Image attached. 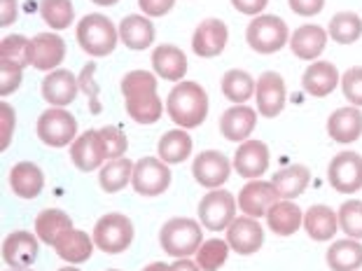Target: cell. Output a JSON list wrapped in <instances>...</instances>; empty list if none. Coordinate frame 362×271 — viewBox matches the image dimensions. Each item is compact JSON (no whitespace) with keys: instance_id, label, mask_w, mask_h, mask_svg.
<instances>
[{"instance_id":"1","label":"cell","mask_w":362,"mask_h":271,"mask_svg":"<svg viewBox=\"0 0 362 271\" xmlns=\"http://www.w3.org/2000/svg\"><path fill=\"white\" fill-rule=\"evenodd\" d=\"M159 80L150 71H131L122 77L124 108L138 124H155L161 120L164 103L157 94Z\"/></svg>"},{"instance_id":"2","label":"cell","mask_w":362,"mask_h":271,"mask_svg":"<svg viewBox=\"0 0 362 271\" xmlns=\"http://www.w3.org/2000/svg\"><path fill=\"white\" fill-rule=\"evenodd\" d=\"M166 113L178 127L197 129L202 127L208 115V96L202 84L182 80L168 91Z\"/></svg>"},{"instance_id":"3","label":"cell","mask_w":362,"mask_h":271,"mask_svg":"<svg viewBox=\"0 0 362 271\" xmlns=\"http://www.w3.org/2000/svg\"><path fill=\"white\" fill-rule=\"evenodd\" d=\"M159 243L164 248V253L173 255V258H189V255H197V250L202 248L204 229L192 218H173L161 227Z\"/></svg>"},{"instance_id":"4","label":"cell","mask_w":362,"mask_h":271,"mask_svg":"<svg viewBox=\"0 0 362 271\" xmlns=\"http://www.w3.org/2000/svg\"><path fill=\"white\" fill-rule=\"evenodd\" d=\"M119 30L105 14H87L78 24V42L89 57H107L117 47Z\"/></svg>"},{"instance_id":"5","label":"cell","mask_w":362,"mask_h":271,"mask_svg":"<svg viewBox=\"0 0 362 271\" xmlns=\"http://www.w3.org/2000/svg\"><path fill=\"white\" fill-rule=\"evenodd\" d=\"M245 40L259 54H276L290 45V28L276 14H259L248 24Z\"/></svg>"},{"instance_id":"6","label":"cell","mask_w":362,"mask_h":271,"mask_svg":"<svg viewBox=\"0 0 362 271\" xmlns=\"http://www.w3.org/2000/svg\"><path fill=\"white\" fill-rule=\"evenodd\" d=\"M94 243L107 255H119L134 243V222L122 213H107L94 227Z\"/></svg>"},{"instance_id":"7","label":"cell","mask_w":362,"mask_h":271,"mask_svg":"<svg viewBox=\"0 0 362 271\" xmlns=\"http://www.w3.org/2000/svg\"><path fill=\"white\" fill-rule=\"evenodd\" d=\"M37 138L49 148H66L75 143L78 136V120L64 108H49L37 117Z\"/></svg>"},{"instance_id":"8","label":"cell","mask_w":362,"mask_h":271,"mask_svg":"<svg viewBox=\"0 0 362 271\" xmlns=\"http://www.w3.org/2000/svg\"><path fill=\"white\" fill-rule=\"evenodd\" d=\"M199 220L206 229L222 231L236 220V199L225 190H211L199 201Z\"/></svg>"},{"instance_id":"9","label":"cell","mask_w":362,"mask_h":271,"mask_svg":"<svg viewBox=\"0 0 362 271\" xmlns=\"http://www.w3.org/2000/svg\"><path fill=\"white\" fill-rule=\"evenodd\" d=\"M134 190L141 197H159L171 185V168L159 157H143L134 168Z\"/></svg>"},{"instance_id":"10","label":"cell","mask_w":362,"mask_h":271,"mask_svg":"<svg viewBox=\"0 0 362 271\" xmlns=\"http://www.w3.org/2000/svg\"><path fill=\"white\" fill-rule=\"evenodd\" d=\"M327 180L341 195H353L362 190V157L358 152H339L329 161Z\"/></svg>"},{"instance_id":"11","label":"cell","mask_w":362,"mask_h":271,"mask_svg":"<svg viewBox=\"0 0 362 271\" xmlns=\"http://www.w3.org/2000/svg\"><path fill=\"white\" fill-rule=\"evenodd\" d=\"M192 173H194L197 183L202 185V188L218 190L229 180V175H232V164H229V159L222 152L204 150L202 154H197L194 164H192Z\"/></svg>"},{"instance_id":"12","label":"cell","mask_w":362,"mask_h":271,"mask_svg":"<svg viewBox=\"0 0 362 271\" xmlns=\"http://www.w3.org/2000/svg\"><path fill=\"white\" fill-rule=\"evenodd\" d=\"M40 255V238L30 231H12L3 241V260L12 269H28Z\"/></svg>"},{"instance_id":"13","label":"cell","mask_w":362,"mask_h":271,"mask_svg":"<svg viewBox=\"0 0 362 271\" xmlns=\"http://www.w3.org/2000/svg\"><path fill=\"white\" fill-rule=\"evenodd\" d=\"M107 159L105 145L101 138V131H84L82 136L75 138V143L71 145V161L84 173H91L96 168L103 166V161Z\"/></svg>"},{"instance_id":"14","label":"cell","mask_w":362,"mask_h":271,"mask_svg":"<svg viewBox=\"0 0 362 271\" xmlns=\"http://www.w3.org/2000/svg\"><path fill=\"white\" fill-rule=\"evenodd\" d=\"M227 243L238 255H255L264 243V229L257 218L241 215L227 227Z\"/></svg>"},{"instance_id":"15","label":"cell","mask_w":362,"mask_h":271,"mask_svg":"<svg viewBox=\"0 0 362 271\" xmlns=\"http://www.w3.org/2000/svg\"><path fill=\"white\" fill-rule=\"evenodd\" d=\"M227 40H229V30L225 21L204 19L202 24L197 26L194 35H192V50H194L197 57L213 59L225 52Z\"/></svg>"},{"instance_id":"16","label":"cell","mask_w":362,"mask_h":271,"mask_svg":"<svg viewBox=\"0 0 362 271\" xmlns=\"http://www.w3.org/2000/svg\"><path fill=\"white\" fill-rule=\"evenodd\" d=\"M285 98H288V89H285V80L274 71L262 73L255 89L257 110L262 117H276L285 108Z\"/></svg>"},{"instance_id":"17","label":"cell","mask_w":362,"mask_h":271,"mask_svg":"<svg viewBox=\"0 0 362 271\" xmlns=\"http://www.w3.org/2000/svg\"><path fill=\"white\" fill-rule=\"evenodd\" d=\"M279 192H276L274 183L264 180H250L248 185H243V190L238 192V208L243 211V215L250 218H262L269 213L276 201H279Z\"/></svg>"},{"instance_id":"18","label":"cell","mask_w":362,"mask_h":271,"mask_svg":"<svg viewBox=\"0 0 362 271\" xmlns=\"http://www.w3.org/2000/svg\"><path fill=\"white\" fill-rule=\"evenodd\" d=\"M234 168L241 178L257 180L269 168V148L262 141H243L234 152Z\"/></svg>"},{"instance_id":"19","label":"cell","mask_w":362,"mask_h":271,"mask_svg":"<svg viewBox=\"0 0 362 271\" xmlns=\"http://www.w3.org/2000/svg\"><path fill=\"white\" fill-rule=\"evenodd\" d=\"M80 80L71 71L57 68L42 80V98L47 100L52 108H66L71 105L75 96H78Z\"/></svg>"},{"instance_id":"20","label":"cell","mask_w":362,"mask_h":271,"mask_svg":"<svg viewBox=\"0 0 362 271\" xmlns=\"http://www.w3.org/2000/svg\"><path fill=\"white\" fill-rule=\"evenodd\" d=\"M339 82H341V75H339L337 66L329 64V61H313L302 75V89L315 98L329 96Z\"/></svg>"},{"instance_id":"21","label":"cell","mask_w":362,"mask_h":271,"mask_svg":"<svg viewBox=\"0 0 362 271\" xmlns=\"http://www.w3.org/2000/svg\"><path fill=\"white\" fill-rule=\"evenodd\" d=\"M327 134L337 143H356L362 136V113L360 108H339L327 120Z\"/></svg>"},{"instance_id":"22","label":"cell","mask_w":362,"mask_h":271,"mask_svg":"<svg viewBox=\"0 0 362 271\" xmlns=\"http://www.w3.org/2000/svg\"><path fill=\"white\" fill-rule=\"evenodd\" d=\"M325 45H327V30L315 24L299 26L295 33L290 35V50L302 61L318 59L320 54L325 52Z\"/></svg>"},{"instance_id":"23","label":"cell","mask_w":362,"mask_h":271,"mask_svg":"<svg viewBox=\"0 0 362 271\" xmlns=\"http://www.w3.org/2000/svg\"><path fill=\"white\" fill-rule=\"evenodd\" d=\"M33 68L37 71H57L66 59V40L57 33H37L33 40Z\"/></svg>"},{"instance_id":"24","label":"cell","mask_w":362,"mask_h":271,"mask_svg":"<svg viewBox=\"0 0 362 271\" xmlns=\"http://www.w3.org/2000/svg\"><path fill=\"white\" fill-rule=\"evenodd\" d=\"M152 68L161 80L182 82V77L187 75V57L175 45H159L152 52Z\"/></svg>"},{"instance_id":"25","label":"cell","mask_w":362,"mask_h":271,"mask_svg":"<svg viewBox=\"0 0 362 271\" xmlns=\"http://www.w3.org/2000/svg\"><path fill=\"white\" fill-rule=\"evenodd\" d=\"M255 124H257V115L252 108L234 105V108H229V110L222 113L220 131H222V136L229 138V141L243 143V141H248V136L252 134Z\"/></svg>"},{"instance_id":"26","label":"cell","mask_w":362,"mask_h":271,"mask_svg":"<svg viewBox=\"0 0 362 271\" xmlns=\"http://www.w3.org/2000/svg\"><path fill=\"white\" fill-rule=\"evenodd\" d=\"M119 40L134 52L148 50L155 42V24L143 14H129L119 24Z\"/></svg>"},{"instance_id":"27","label":"cell","mask_w":362,"mask_h":271,"mask_svg":"<svg viewBox=\"0 0 362 271\" xmlns=\"http://www.w3.org/2000/svg\"><path fill=\"white\" fill-rule=\"evenodd\" d=\"M12 192L21 199H35L45 188V173L42 168L33 161H19L10 171Z\"/></svg>"},{"instance_id":"28","label":"cell","mask_w":362,"mask_h":271,"mask_svg":"<svg viewBox=\"0 0 362 271\" xmlns=\"http://www.w3.org/2000/svg\"><path fill=\"white\" fill-rule=\"evenodd\" d=\"M267 224H269V229H272L274 234L292 236L304 224V215H302V211H299V206L295 204V201L279 199L272 208H269Z\"/></svg>"},{"instance_id":"29","label":"cell","mask_w":362,"mask_h":271,"mask_svg":"<svg viewBox=\"0 0 362 271\" xmlns=\"http://www.w3.org/2000/svg\"><path fill=\"white\" fill-rule=\"evenodd\" d=\"M304 229L313 241H329L341 227H339V215L332 208L325 204H315L304 215Z\"/></svg>"},{"instance_id":"30","label":"cell","mask_w":362,"mask_h":271,"mask_svg":"<svg viewBox=\"0 0 362 271\" xmlns=\"http://www.w3.org/2000/svg\"><path fill=\"white\" fill-rule=\"evenodd\" d=\"M94 246H96L94 238H91L87 231L71 229V231H66L57 243H54V250H57V255L61 260L71 262V265H82V262H87L91 258Z\"/></svg>"},{"instance_id":"31","label":"cell","mask_w":362,"mask_h":271,"mask_svg":"<svg viewBox=\"0 0 362 271\" xmlns=\"http://www.w3.org/2000/svg\"><path fill=\"white\" fill-rule=\"evenodd\" d=\"M274 188L279 192L281 199H297L302 197L306 188H309L311 183V171L302 164H292V166H285L281 168L279 173H274Z\"/></svg>"},{"instance_id":"32","label":"cell","mask_w":362,"mask_h":271,"mask_svg":"<svg viewBox=\"0 0 362 271\" xmlns=\"http://www.w3.org/2000/svg\"><path fill=\"white\" fill-rule=\"evenodd\" d=\"M73 229L71 215L59 211V208H45L42 213H37L35 218V234L42 243L54 246L66 231Z\"/></svg>"},{"instance_id":"33","label":"cell","mask_w":362,"mask_h":271,"mask_svg":"<svg viewBox=\"0 0 362 271\" xmlns=\"http://www.w3.org/2000/svg\"><path fill=\"white\" fill-rule=\"evenodd\" d=\"M327 265L332 271H358L362 267V243L358 238H341L327 248Z\"/></svg>"},{"instance_id":"34","label":"cell","mask_w":362,"mask_h":271,"mask_svg":"<svg viewBox=\"0 0 362 271\" xmlns=\"http://www.w3.org/2000/svg\"><path fill=\"white\" fill-rule=\"evenodd\" d=\"M157 152H159V159L166 161L168 166L182 164V161L192 154V136L182 129L166 131L157 145Z\"/></svg>"},{"instance_id":"35","label":"cell","mask_w":362,"mask_h":271,"mask_svg":"<svg viewBox=\"0 0 362 271\" xmlns=\"http://www.w3.org/2000/svg\"><path fill=\"white\" fill-rule=\"evenodd\" d=\"M134 168H136V164H131V159H127V157L110 159L101 168V173H98V183H101V188L105 192L115 195V192H122L131 180H134Z\"/></svg>"},{"instance_id":"36","label":"cell","mask_w":362,"mask_h":271,"mask_svg":"<svg viewBox=\"0 0 362 271\" xmlns=\"http://www.w3.org/2000/svg\"><path fill=\"white\" fill-rule=\"evenodd\" d=\"M255 89H257V82L252 80V75L245 71H238V68L225 73V77H222V94L236 105H245V100L255 96Z\"/></svg>"},{"instance_id":"37","label":"cell","mask_w":362,"mask_h":271,"mask_svg":"<svg viewBox=\"0 0 362 271\" xmlns=\"http://www.w3.org/2000/svg\"><path fill=\"white\" fill-rule=\"evenodd\" d=\"M327 33L332 40H337L339 45H351L360 40L362 35V19L356 12H339L329 19Z\"/></svg>"},{"instance_id":"38","label":"cell","mask_w":362,"mask_h":271,"mask_svg":"<svg viewBox=\"0 0 362 271\" xmlns=\"http://www.w3.org/2000/svg\"><path fill=\"white\" fill-rule=\"evenodd\" d=\"M0 61H10V64L19 68L33 66V42L19 33L3 38V42H0Z\"/></svg>"},{"instance_id":"39","label":"cell","mask_w":362,"mask_h":271,"mask_svg":"<svg viewBox=\"0 0 362 271\" xmlns=\"http://www.w3.org/2000/svg\"><path fill=\"white\" fill-rule=\"evenodd\" d=\"M40 17L54 30H66L73 24L75 10L71 0H40Z\"/></svg>"},{"instance_id":"40","label":"cell","mask_w":362,"mask_h":271,"mask_svg":"<svg viewBox=\"0 0 362 271\" xmlns=\"http://www.w3.org/2000/svg\"><path fill=\"white\" fill-rule=\"evenodd\" d=\"M229 243L222 241V238H208L206 243L197 250V265L204 271H218L229 258Z\"/></svg>"},{"instance_id":"41","label":"cell","mask_w":362,"mask_h":271,"mask_svg":"<svg viewBox=\"0 0 362 271\" xmlns=\"http://www.w3.org/2000/svg\"><path fill=\"white\" fill-rule=\"evenodd\" d=\"M339 227L349 238H362V201L360 199H351L344 201L341 208H339Z\"/></svg>"},{"instance_id":"42","label":"cell","mask_w":362,"mask_h":271,"mask_svg":"<svg viewBox=\"0 0 362 271\" xmlns=\"http://www.w3.org/2000/svg\"><path fill=\"white\" fill-rule=\"evenodd\" d=\"M341 91L349 103L362 108V66H353L341 75Z\"/></svg>"},{"instance_id":"43","label":"cell","mask_w":362,"mask_h":271,"mask_svg":"<svg viewBox=\"0 0 362 271\" xmlns=\"http://www.w3.org/2000/svg\"><path fill=\"white\" fill-rule=\"evenodd\" d=\"M98 131H101L107 159H122V157H124V152L129 148V141H127V136L122 134V129H117V127H103V129H98Z\"/></svg>"},{"instance_id":"44","label":"cell","mask_w":362,"mask_h":271,"mask_svg":"<svg viewBox=\"0 0 362 271\" xmlns=\"http://www.w3.org/2000/svg\"><path fill=\"white\" fill-rule=\"evenodd\" d=\"M21 80H24V68L10 61H0V96H10L14 89H19Z\"/></svg>"},{"instance_id":"45","label":"cell","mask_w":362,"mask_h":271,"mask_svg":"<svg viewBox=\"0 0 362 271\" xmlns=\"http://www.w3.org/2000/svg\"><path fill=\"white\" fill-rule=\"evenodd\" d=\"M0 120H3V143H0V150H7L14 131V108L10 103H5V100L0 103Z\"/></svg>"},{"instance_id":"46","label":"cell","mask_w":362,"mask_h":271,"mask_svg":"<svg viewBox=\"0 0 362 271\" xmlns=\"http://www.w3.org/2000/svg\"><path fill=\"white\" fill-rule=\"evenodd\" d=\"M290 10L299 14V17H313V14L322 12L325 7V0H288Z\"/></svg>"},{"instance_id":"47","label":"cell","mask_w":362,"mask_h":271,"mask_svg":"<svg viewBox=\"0 0 362 271\" xmlns=\"http://www.w3.org/2000/svg\"><path fill=\"white\" fill-rule=\"evenodd\" d=\"M138 5L148 17H164L173 10L175 0H138Z\"/></svg>"},{"instance_id":"48","label":"cell","mask_w":362,"mask_h":271,"mask_svg":"<svg viewBox=\"0 0 362 271\" xmlns=\"http://www.w3.org/2000/svg\"><path fill=\"white\" fill-rule=\"evenodd\" d=\"M269 0H232V5L241 14H250V17H259V12L264 10Z\"/></svg>"},{"instance_id":"49","label":"cell","mask_w":362,"mask_h":271,"mask_svg":"<svg viewBox=\"0 0 362 271\" xmlns=\"http://www.w3.org/2000/svg\"><path fill=\"white\" fill-rule=\"evenodd\" d=\"M14 19H17V0H0V26H12Z\"/></svg>"},{"instance_id":"50","label":"cell","mask_w":362,"mask_h":271,"mask_svg":"<svg viewBox=\"0 0 362 271\" xmlns=\"http://www.w3.org/2000/svg\"><path fill=\"white\" fill-rule=\"evenodd\" d=\"M168 271H204L197 262H192L189 258H178L173 265H168Z\"/></svg>"},{"instance_id":"51","label":"cell","mask_w":362,"mask_h":271,"mask_svg":"<svg viewBox=\"0 0 362 271\" xmlns=\"http://www.w3.org/2000/svg\"><path fill=\"white\" fill-rule=\"evenodd\" d=\"M143 271H168V265H164V262H152Z\"/></svg>"},{"instance_id":"52","label":"cell","mask_w":362,"mask_h":271,"mask_svg":"<svg viewBox=\"0 0 362 271\" xmlns=\"http://www.w3.org/2000/svg\"><path fill=\"white\" fill-rule=\"evenodd\" d=\"M94 5H103V7H112V5H117L119 0H91Z\"/></svg>"},{"instance_id":"53","label":"cell","mask_w":362,"mask_h":271,"mask_svg":"<svg viewBox=\"0 0 362 271\" xmlns=\"http://www.w3.org/2000/svg\"><path fill=\"white\" fill-rule=\"evenodd\" d=\"M59 271H82V269H78V267H64V269H59Z\"/></svg>"},{"instance_id":"54","label":"cell","mask_w":362,"mask_h":271,"mask_svg":"<svg viewBox=\"0 0 362 271\" xmlns=\"http://www.w3.org/2000/svg\"><path fill=\"white\" fill-rule=\"evenodd\" d=\"M7 271H33V269H7Z\"/></svg>"},{"instance_id":"55","label":"cell","mask_w":362,"mask_h":271,"mask_svg":"<svg viewBox=\"0 0 362 271\" xmlns=\"http://www.w3.org/2000/svg\"><path fill=\"white\" fill-rule=\"evenodd\" d=\"M107 271H119V269H107Z\"/></svg>"}]
</instances>
